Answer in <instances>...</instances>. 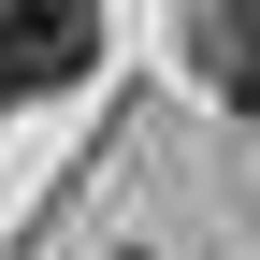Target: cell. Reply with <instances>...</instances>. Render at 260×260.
<instances>
[{"mask_svg": "<svg viewBox=\"0 0 260 260\" xmlns=\"http://www.w3.org/2000/svg\"><path fill=\"white\" fill-rule=\"evenodd\" d=\"M87 44H102V0H0V102L29 87H73Z\"/></svg>", "mask_w": 260, "mask_h": 260, "instance_id": "1", "label": "cell"}, {"mask_svg": "<svg viewBox=\"0 0 260 260\" xmlns=\"http://www.w3.org/2000/svg\"><path fill=\"white\" fill-rule=\"evenodd\" d=\"M188 58H203V87L232 116H260V0H203L188 15Z\"/></svg>", "mask_w": 260, "mask_h": 260, "instance_id": "2", "label": "cell"}]
</instances>
